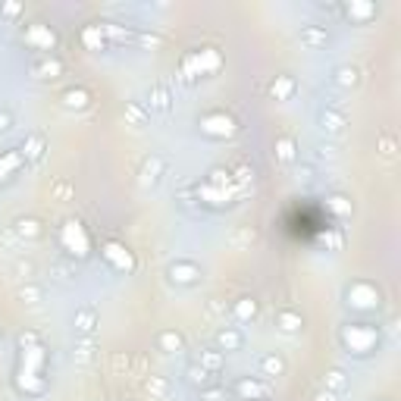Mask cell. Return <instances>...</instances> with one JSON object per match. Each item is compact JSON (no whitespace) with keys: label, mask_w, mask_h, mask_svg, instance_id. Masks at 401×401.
<instances>
[{"label":"cell","mask_w":401,"mask_h":401,"mask_svg":"<svg viewBox=\"0 0 401 401\" xmlns=\"http://www.w3.org/2000/svg\"><path fill=\"white\" fill-rule=\"evenodd\" d=\"M295 176H298V182H304V185H311L313 179H317V172H313V167H308V163H298V170H295Z\"/></svg>","instance_id":"obj_40"},{"label":"cell","mask_w":401,"mask_h":401,"mask_svg":"<svg viewBox=\"0 0 401 401\" xmlns=\"http://www.w3.org/2000/svg\"><path fill=\"white\" fill-rule=\"evenodd\" d=\"M323 389H326V392H333V395H345V392L351 389L348 373H345L342 367H329V370L323 373Z\"/></svg>","instance_id":"obj_21"},{"label":"cell","mask_w":401,"mask_h":401,"mask_svg":"<svg viewBox=\"0 0 401 401\" xmlns=\"http://www.w3.org/2000/svg\"><path fill=\"white\" fill-rule=\"evenodd\" d=\"M373 401H389V398H373Z\"/></svg>","instance_id":"obj_45"},{"label":"cell","mask_w":401,"mask_h":401,"mask_svg":"<svg viewBox=\"0 0 401 401\" xmlns=\"http://www.w3.org/2000/svg\"><path fill=\"white\" fill-rule=\"evenodd\" d=\"M147 113H157V116H167L172 113V107H176V98H172V88L170 82H154L151 88H147V100H145Z\"/></svg>","instance_id":"obj_4"},{"label":"cell","mask_w":401,"mask_h":401,"mask_svg":"<svg viewBox=\"0 0 401 401\" xmlns=\"http://www.w3.org/2000/svg\"><path fill=\"white\" fill-rule=\"evenodd\" d=\"M214 348H219L223 355H232V351H241L245 348V333L239 326H219L217 335H214Z\"/></svg>","instance_id":"obj_9"},{"label":"cell","mask_w":401,"mask_h":401,"mask_svg":"<svg viewBox=\"0 0 401 401\" xmlns=\"http://www.w3.org/2000/svg\"><path fill=\"white\" fill-rule=\"evenodd\" d=\"M295 91H298L295 75H276V82L270 85V98H273V100H288Z\"/></svg>","instance_id":"obj_26"},{"label":"cell","mask_w":401,"mask_h":401,"mask_svg":"<svg viewBox=\"0 0 401 401\" xmlns=\"http://www.w3.org/2000/svg\"><path fill=\"white\" fill-rule=\"evenodd\" d=\"M16 298H19L22 304H26V308H38V304L44 301V288L38 286V282H22L19 288H16Z\"/></svg>","instance_id":"obj_24"},{"label":"cell","mask_w":401,"mask_h":401,"mask_svg":"<svg viewBox=\"0 0 401 401\" xmlns=\"http://www.w3.org/2000/svg\"><path fill=\"white\" fill-rule=\"evenodd\" d=\"M19 157H22V163H28V167H38V163L47 157L44 132H28L26 141H22V147H19Z\"/></svg>","instance_id":"obj_7"},{"label":"cell","mask_w":401,"mask_h":401,"mask_svg":"<svg viewBox=\"0 0 401 401\" xmlns=\"http://www.w3.org/2000/svg\"><path fill=\"white\" fill-rule=\"evenodd\" d=\"M376 13H380V6L376 4H345L342 6V16L345 19H351L355 26H367L370 19H376Z\"/></svg>","instance_id":"obj_18"},{"label":"cell","mask_w":401,"mask_h":401,"mask_svg":"<svg viewBox=\"0 0 401 401\" xmlns=\"http://www.w3.org/2000/svg\"><path fill=\"white\" fill-rule=\"evenodd\" d=\"M345 125H348V116H345L339 107H320L317 110V129L323 132V135H329V138L342 135Z\"/></svg>","instance_id":"obj_6"},{"label":"cell","mask_w":401,"mask_h":401,"mask_svg":"<svg viewBox=\"0 0 401 401\" xmlns=\"http://www.w3.org/2000/svg\"><path fill=\"white\" fill-rule=\"evenodd\" d=\"M179 204H182V207H192V192H188V188L179 192Z\"/></svg>","instance_id":"obj_44"},{"label":"cell","mask_w":401,"mask_h":401,"mask_svg":"<svg viewBox=\"0 0 401 401\" xmlns=\"http://www.w3.org/2000/svg\"><path fill=\"white\" fill-rule=\"evenodd\" d=\"M167 176H170V160L160 154H151V157H145L138 167V188L141 192H157Z\"/></svg>","instance_id":"obj_2"},{"label":"cell","mask_w":401,"mask_h":401,"mask_svg":"<svg viewBox=\"0 0 401 401\" xmlns=\"http://www.w3.org/2000/svg\"><path fill=\"white\" fill-rule=\"evenodd\" d=\"M98 326H100V317H98V308L85 304L73 313V333L75 339H94L98 335Z\"/></svg>","instance_id":"obj_5"},{"label":"cell","mask_w":401,"mask_h":401,"mask_svg":"<svg viewBox=\"0 0 401 401\" xmlns=\"http://www.w3.org/2000/svg\"><path fill=\"white\" fill-rule=\"evenodd\" d=\"M329 82H333L335 88H342V91H351V88H358V85H360V69L351 66V63H342V66L333 69Z\"/></svg>","instance_id":"obj_17"},{"label":"cell","mask_w":401,"mask_h":401,"mask_svg":"<svg viewBox=\"0 0 401 401\" xmlns=\"http://www.w3.org/2000/svg\"><path fill=\"white\" fill-rule=\"evenodd\" d=\"M207 317H229V308H226V301H219V298H210L207 301Z\"/></svg>","instance_id":"obj_38"},{"label":"cell","mask_w":401,"mask_h":401,"mask_svg":"<svg viewBox=\"0 0 401 401\" xmlns=\"http://www.w3.org/2000/svg\"><path fill=\"white\" fill-rule=\"evenodd\" d=\"M329 207H333L339 217H351V201L342 198V194H333V198H329Z\"/></svg>","instance_id":"obj_36"},{"label":"cell","mask_w":401,"mask_h":401,"mask_svg":"<svg viewBox=\"0 0 401 401\" xmlns=\"http://www.w3.org/2000/svg\"><path fill=\"white\" fill-rule=\"evenodd\" d=\"M232 392L245 401H261V398L270 395V382L254 380V376H239V380L232 382Z\"/></svg>","instance_id":"obj_8"},{"label":"cell","mask_w":401,"mask_h":401,"mask_svg":"<svg viewBox=\"0 0 401 401\" xmlns=\"http://www.w3.org/2000/svg\"><path fill=\"white\" fill-rule=\"evenodd\" d=\"M88 104H91V94L85 88H69L63 94V107L66 110H88Z\"/></svg>","instance_id":"obj_27"},{"label":"cell","mask_w":401,"mask_h":401,"mask_svg":"<svg viewBox=\"0 0 401 401\" xmlns=\"http://www.w3.org/2000/svg\"><path fill=\"white\" fill-rule=\"evenodd\" d=\"M28 73L35 78H60L63 75V60L60 57H51V53H41L28 63Z\"/></svg>","instance_id":"obj_12"},{"label":"cell","mask_w":401,"mask_h":401,"mask_svg":"<svg viewBox=\"0 0 401 401\" xmlns=\"http://www.w3.org/2000/svg\"><path fill=\"white\" fill-rule=\"evenodd\" d=\"M13 129H16V116H13V110L0 107V135H10Z\"/></svg>","instance_id":"obj_35"},{"label":"cell","mask_w":401,"mask_h":401,"mask_svg":"<svg viewBox=\"0 0 401 401\" xmlns=\"http://www.w3.org/2000/svg\"><path fill=\"white\" fill-rule=\"evenodd\" d=\"M339 342L348 348V355L355 351V355H370L376 351V345H380V329L373 323H348L339 333Z\"/></svg>","instance_id":"obj_1"},{"label":"cell","mask_w":401,"mask_h":401,"mask_svg":"<svg viewBox=\"0 0 401 401\" xmlns=\"http://www.w3.org/2000/svg\"><path fill=\"white\" fill-rule=\"evenodd\" d=\"M123 120H125V125H132V129H147V125H151V113H147L145 100H125Z\"/></svg>","instance_id":"obj_16"},{"label":"cell","mask_w":401,"mask_h":401,"mask_svg":"<svg viewBox=\"0 0 401 401\" xmlns=\"http://www.w3.org/2000/svg\"><path fill=\"white\" fill-rule=\"evenodd\" d=\"M235 182H239V185H251V182H254V167L239 163V167H235Z\"/></svg>","instance_id":"obj_37"},{"label":"cell","mask_w":401,"mask_h":401,"mask_svg":"<svg viewBox=\"0 0 401 401\" xmlns=\"http://www.w3.org/2000/svg\"><path fill=\"white\" fill-rule=\"evenodd\" d=\"M132 41L141 44V47H160V44H163V38H160V35H154V31H135V35H132Z\"/></svg>","instance_id":"obj_33"},{"label":"cell","mask_w":401,"mask_h":401,"mask_svg":"<svg viewBox=\"0 0 401 401\" xmlns=\"http://www.w3.org/2000/svg\"><path fill=\"white\" fill-rule=\"evenodd\" d=\"M313 401H339V395H333V392H326V389H320L317 395H313Z\"/></svg>","instance_id":"obj_43"},{"label":"cell","mask_w":401,"mask_h":401,"mask_svg":"<svg viewBox=\"0 0 401 401\" xmlns=\"http://www.w3.org/2000/svg\"><path fill=\"white\" fill-rule=\"evenodd\" d=\"M98 342L94 339H75V348H73V360L78 367H88V364H94L98 360Z\"/></svg>","instance_id":"obj_23"},{"label":"cell","mask_w":401,"mask_h":401,"mask_svg":"<svg viewBox=\"0 0 401 401\" xmlns=\"http://www.w3.org/2000/svg\"><path fill=\"white\" fill-rule=\"evenodd\" d=\"M194 364H201L204 370H210V373H219V370L226 367V355H223L219 348H201Z\"/></svg>","instance_id":"obj_25"},{"label":"cell","mask_w":401,"mask_h":401,"mask_svg":"<svg viewBox=\"0 0 401 401\" xmlns=\"http://www.w3.org/2000/svg\"><path fill=\"white\" fill-rule=\"evenodd\" d=\"M167 282L176 288H198L204 282V270L194 261H172L167 266Z\"/></svg>","instance_id":"obj_3"},{"label":"cell","mask_w":401,"mask_h":401,"mask_svg":"<svg viewBox=\"0 0 401 401\" xmlns=\"http://www.w3.org/2000/svg\"><path fill=\"white\" fill-rule=\"evenodd\" d=\"M273 323H276V329H279L282 335H301V333H304V317H301L298 311H288V308L276 311Z\"/></svg>","instance_id":"obj_14"},{"label":"cell","mask_w":401,"mask_h":401,"mask_svg":"<svg viewBox=\"0 0 401 401\" xmlns=\"http://www.w3.org/2000/svg\"><path fill=\"white\" fill-rule=\"evenodd\" d=\"M254 367H257V373H261V376H266V380H276V376H286V370H288L286 358L276 355V351H264V355H257Z\"/></svg>","instance_id":"obj_11"},{"label":"cell","mask_w":401,"mask_h":401,"mask_svg":"<svg viewBox=\"0 0 401 401\" xmlns=\"http://www.w3.org/2000/svg\"><path fill=\"white\" fill-rule=\"evenodd\" d=\"M254 241H257V232L251 229V226H235V229L229 232V245L239 248V251H241V248H251Z\"/></svg>","instance_id":"obj_28"},{"label":"cell","mask_w":401,"mask_h":401,"mask_svg":"<svg viewBox=\"0 0 401 401\" xmlns=\"http://www.w3.org/2000/svg\"><path fill=\"white\" fill-rule=\"evenodd\" d=\"M19 348H38V333H19Z\"/></svg>","instance_id":"obj_42"},{"label":"cell","mask_w":401,"mask_h":401,"mask_svg":"<svg viewBox=\"0 0 401 401\" xmlns=\"http://www.w3.org/2000/svg\"><path fill=\"white\" fill-rule=\"evenodd\" d=\"M261 401H264V398H261Z\"/></svg>","instance_id":"obj_46"},{"label":"cell","mask_w":401,"mask_h":401,"mask_svg":"<svg viewBox=\"0 0 401 401\" xmlns=\"http://www.w3.org/2000/svg\"><path fill=\"white\" fill-rule=\"evenodd\" d=\"M229 317L235 320V323H251V320L257 317V301L251 295H245V298H239V301L229 308Z\"/></svg>","instance_id":"obj_22"},{"label":"cell","mask_w":401,"mask_h":401,"mask_svg":"<svg viewBox=\"0 0 401 401\" xmlns=\"http://www.w3.org/2000/svg\"><path fill=\"white\" fill-rule=\"evenodd\" d=\"M198 401H229V395H226V389L223 386H204V389H198Z\"/></svg>","instance_id":"obj_31"},{"label":"cell","mask_w":401,"mask_h":401,"mask_svg":"<svg viewBox=\"0 0 401 401\" xmlns=\"http://www.w3.org/2000/svg\"><path fill=\"white\" fill-rule=\"evenodd\" d=\"M376 151L386 157V160H392V157H395V138H392V135H382L380 145H376Z\"/></svg>","instance_id":"obj_39"},{"label":"cell","mask_w":401,"mask_h":401,"mask_svg":"<svg viewBox=\"0 0 401 401\" xmlns=\"http://www.w3.org/2000/svg\"><path fill=\"white\" fill-rule=\"evenodd\" d=\"M273 154H276V160L282 163V167H295L298 163V141L292 135H279Z\"/></svg>","instance_id":"obj_20"},{"label":"cell","mask_w":401,"mask_h":401,"mask_svg":"<svg viewBox=\"0 0 401 401\" xmlns=\"http://www.w3.org/2000/svg\"><path fill=\"white\" fill-rule=\"evenodd\" d=\"M298 41H301L304 47H311V51H320V47L329 44V31H326V26L308 22V26L298 28Z\"/></svg>","instance_id":"obj_13"},{"label":"cell","mask_w":401,"mask_h":401,"mask_svg":"<svg viewBox=\"0 0 401 401\" xmlns=\"http://www.w3.org/2000/svg\"><path fill=\"white\" fill-rule=\"evenodd\" d=\"M10 273H13L16 279L28 282L31 276H35V264H31V261H22V257H16V261L10 264Z\"/></svg>","instance_id":"obj_30"},{"label":"cell","mask_w":401,"mask_h":401,"mask_svg":"<svg viewBox=\"0 0 401 401\" xmlns=\"http://www.w3.org/2000/svg\"><path fill=\"white\" fill-rule=\"evenodd\" d=\"M51 194H53L57 201H66L69 194H73V185H69V179H57V182L51 185Z\"/></svg>","instance_id":"obj_34"},{"label":"cell","mask_w":401,"mask_h":401,"mask_svg":"<svg viewBox=\"0 0 401 401\" xmlns=\"http://www.w3.org/2000/svg\"><path fill=\"white\" fill-rule=\"evenodd\" d=\"M185 382H192V386L204 389V386H210V382H214V373L204 370L201 364H188L185 367Z\"/></svg>","instance_id":"obj_29"},{"label":"cell","mask_w":401,"mask_h":401,"mask_svg":"<svg viewBox=\"0 0 401 401\" xmlns=\"http://www.w3.org/2000/svg\"><path fill=\"white\" fill-rule=\"evenodd\" d=\"M10 232L22 241V245H26V241H41L44 239V226L38 223L35 217H16L13 226H10Z\"/></svg>","instance_id":"obj_10"},{"label":"cell","mask_w":401,"mask_h":401,"mask_svg":"<svg viewBox=\"0 0 401 401\" xmlns=\"http://www.w3.org/2000/svg\"><path fill=\"white\" fill-rule=\"evenodd\" d=\"M154 345L157 351H163V355H182L185 351V339L179 329H160V333L154 335Z\"/></svg>","instance_id":"obj_15"},{"label":"cell","mask_w":401,"mask_h":401,"mask_svg":"<svg viewBox=\"0 0 401 401\" xmlns=\"http://www.w3.org/2000/svg\"><path fill=\"white\" fill-rule=\"evenodd\" d=\"M19 13H22V4H0V16H6V19H16Z\"/></svg>","instance_id":"obj_41"},{"label":"cell","mask_w":401,"mask_h":401,"mask_svg":"<svg viewBox=\"0 0 401 401\" xmlns=\"http://www.w3.org/2000/svg\"><path fill=\"white\" fill-rule=\"evenodd\" d=\"M145 392L151 395L154 401H170L172 398V392H176V386L167 380V376H157V373H151L145 380Z\"/></svg>","instance_id":"obj_19"},{"label":"cell","mask_w":401,"mask_h":401,"mask_svg":"<svg viewBox=\"0 0 401 401\" xmlns=\"http://www.w3.org/2000/svg\"><path fill=\"white\" fill-rule=\"evenodd\" d=\"M313 157H317V160L333 163V160H339V147H335V145H323V141H320V145H313Z\"/></svg>","instance_id":"obj_32"}]
</instances>
